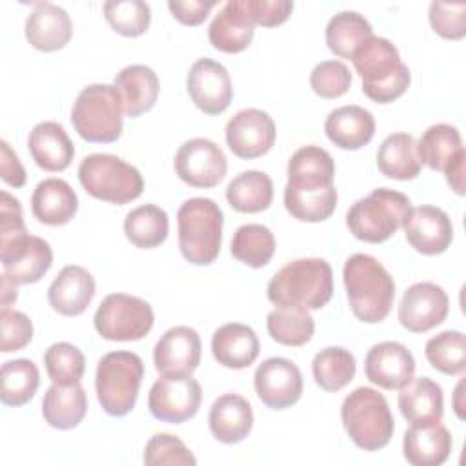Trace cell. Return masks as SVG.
Segmentation results:
<instances>
[{"label": "cell", "mask_w": 466, "mask_h": 466, "mask_svg": "<svg viewBox=\"0 0 466 466\" xmlns=\"http://www.w3.org/2000/svg\"><path fill=\"white\" fill-rule=\"evenodd\" d=\"M342 279L350 308L359 320L377 324L390 315L395 299V282L375 257L366 253L348 257Z\"/></svg>", "instance_id": "6da1fadb"}, {"label": "cell", "mask_w": 466, "mask_h": 466, "mask_svg": "<svg viewBox=\"0 0 466 466\" xmlns=\"http://www.w3.org/2000/svg\"><path fill=\"white\" fill-rule=\"evenodd\" d=\"M333 295V269L324 258H297L268 282V299L277 308L320 309Z\"/></svg>", "instance_id": "7a4b0ae2"}, {"label": "cell", "mask_w": 466, "mask_h": 466, "mask_svg": "<svg viewBox=\"0 0 466 466\" xmlns=\"http://www.w3.org/2000/svg\"><path fill=\"white\" fill-rule=\"evenodd\" d=\"M351 62L362 78L364 95L377 104L397 100L410 86V69L388 38L371 35L355 49Z\"/></svg>", "instance_id": "3957f363"}, {"label": "cell", "mask_w": 466, "mask_h": 466, "mask_svg": "<svg viewBox=\"0 0 466 466\" xmlns=\"http://www.w3.org/2000/svg\"><path fill=\"white\" fill-rule=\"evenodd\" d=\"M178 248L182 257L195 266L215 262L222 246L224 215L211 198L195 197L186 200L177 213Z\"/></svg>", "instance_id": "277c9868"}, {"label": "cell", "mask_w": 466, "mask_h": 466, "mask_svg": "<svg viewBox=\"0 0 466 466\" xmlns=\"http://www.w3.org/2000/svg\"><path fill=\"white\" fill-rule=\"evenodd\" d=\"M340 419L355 446L366 451L384 448L393 435L395 422L388 400L373 388H355L340 406Z\"/></svg>", "instance_id": "5b68a950"}, {"label": "cell", "mask_w": 466, "mask_h": 466, "mask_svg": "<svg viewBox=\"0 0 466 466\" xmlns=\"http://www.w3.org/2000/svg\"><path fill=\"white\" fill-rule=\"evenodd\" d=\"M122 98L115 86L91 84L78 93L71 111V124L84 140L111 144L122 135Z\"/></svg>", "instance_id": "8992f818"}, {"label": "cell", "mask_w": 466, "mask_h": 466, "mask_svg": "<svg viewBox=\"0 0 466 466\" xmlns=\"http://www.w3.org/2000/svg\"><path fill=\"white\" fill-rule=\"evenodd\" d=\"M410 209L411 202L404 193L377 187L348 209L346 226L355 238L379 244L402 226Z\"/></svg>", "instance_id": "52a82bcc"}, {"label": "cell", "mask_w": 466, "mask_h": 466, "mask_svg": "<svg viewBox=\"0 0 466 466\" xmlns=\"http://www.w3.org/2000/svg\"><path fill=\"white\" fill-rule=\"evenodd\" d=\"M144 362L133 351L106 353L96 366L95 388L102 410L111 417L127 415L137 402Z\"/></svg>", "instance_id": "ba28073f"}, {"label": "cell", "mask_w": 466, "mask_h": 466, "mask_svg": "<svg viewBox=\"0 0 466 466\" xmlns=\"http://www.w3.org/2000/svg\"><path fill=\"white\" fill-rule=\"evenodd\" d=\"M78 180L91 197L118 206L138 198L144 189L140 171L120 157L107 153L84 157L78 166Z\"/></svg>", "instance_id": "9c48e42d"}, {"label": "cell", "mask_w": 466, "mask_h": 466, "mask_svg": "<svg viewBox=\"0 0 466 466\" xmlns=\"http://www.w3.org/2000/svg\"><path fill=\"white\" fill-rule=\"evenodd\" d=\"M96 333L113 342H129L144 339L155 322L149 302L126 293L107 295L95 313Z\"/></svg>", "instance_id": "30bf717a"}, {"label": "cell", "mask_w": 466, "mask_h": 466, "mask_svg": "<svg viewBox=\"0 0 466 466\" xmlns=\"http://www.w3.org/2000/svg\"><path fill=\"white\" fill-rule=\"evenodd\" d=\"M202 400V388L191 375H162L153 382L147 395V408L157 420L180 424L197 415Z\"/></svg>", "instance_id": "8fae6325"}, {"label": "cell", "mask_w": 466, "mask_h": 466, "mask_svg": "<svg viewBox=\"0 0 466 466\" xmlns=\"http://www.w3.org/2000/svg\"><path fill=\"white\" fill-rule=\"evenodd\" d=\"M175 171L182 182L193 187H215L228 171L224 151L208 138L184 142L175 155Z\"/></svg>", "instance_id": "7c38bea8"}, {"label": "cell", "mask_w": 466, "mask_h": 466, "mask_svg": "<svg viewBox=\"0 0 466 466\" xmlns=\"http://www.w3.org/2000/svg\"><path fill=\"white\" fill-rule=\"evenodd\" d=\"M0 260L4 275L15 284H35L49 271L53 251L44 238L24 233L7 242H0Z\"/></svg>", "instance_id": "4fadbf2b"}, {"label": "cell", "mask_w": 466, "mask_h": 466, "mask_svg": "<svg viewBox=\"0 0 466 466\" xmlns=\"http://www.w3.org/2000/svg\"><path fill=\"white\" fill-rule=\"evenodd\" d=\"M275 137V122L262 109H242L226 124L228 147L233 151V155L244 160L266 155L273 147Z\"/></svg>", "instance_id": "5bb4252c"}, {"label": "cell", "mask_w": 466, "mask_h": 466, "mask_svg": "<svg viewBox=\"0 0 466 466\" xmlns=\"http://www.w3.org/2000/svg\"><path fill=\"white\" fill-rule=\"evenodd\" d=\"M257 397L271 410H286L302 395V373L284 357L266 359L253 377Z\"/></svg>", "instance_id": "9a60e30c"}, {"label": "cell", "mask_w": 466, "mask_h": 466, "mask_svg": "<svg viewBox=\"0 0 466 466\" xmlns=\"http://www.w3.org/2000/svg\"><path fill=\"white\" fill-rule=\"evenodd\" d=\"M450 309L446 291L435 282L411 284L399 304V322L411 333H424L439 326Z\"/></svg>", "instance_id": "2e32d148"}, {"label": "cell", "mask_w": 466, "mask_h": 466, "mask_svg": "<svg viewBox=\"0 0 466 466\" xmlns=\"http://www.w3.org/2000/svg\"><path fill=\"white\" fill-rule=\"evenodd\" d=\"M187 93L193 104L206 115H220L233 98V86L228 69L211 60H197L187 73Z\"/></svg>", "instance_id": "e0dca14e"}, {"label": "cell", "mask_w": 466, "mask_h": 466, "mask_svg": "<svg viewBox=\"0 0 466 466\" xmlns=\"http://www.w3.org/2000/svg\"><path fill=\"white\" fill-rule=\"evenodd\" d=\"M200 337L189 326L169 328L155 344L153 362L160 375L186 377L200 364Z\"/></svg>", "instance_id": "ac0fdd59"}, {"label": "cell", "mask_w": 466, "mask_h": 466, "mask_svg": "<svg viewBox=\"0 0 466 466\" xmlns=\"http://www.w3.org/2000/svg\"><path fill=\"white\" fill-rule=\"evenodd\" d=\"M364 373L366 379L379 388L400 390L413 379L415 359L400 342H379L366 353Z\"/></svg>", "instance_id": "d6986e66"}, {"label": "cell", "mask_w": 466, "mask_h": 466, "mask_svg": "<svg viewBox=\"0 0 466 466\" xmlns=\"http://www.w3.org/2000/svg\"><path fill=\"white\" fill-rule=\"evenodd\" d=\"M402 228L410 246L422 255L444 253L453 240V226L448 213L435 206L411 208Z\"/></svg>", "instance_id": "ffe728a7"}, {"label": "cell", "mask_w": 466, "mask_h": 466, "mask_svg": "<svg viewBox=\"0 0 466 466\" xmlns=\"http://www.w3.org/2000/svg\"><path fill=\"white\" fill-rule=\"evenodd\" d=\"M73 36V24L66 9L51 2H36L25 18L27 42L44 53L62 49Z\"/></svg>", "instance_id": "44dd1931"}, {"label": "cell", "mask_w": 466, "mask_h": 466, "mask_svg": "<svg viewBox=\"0 0 466 466\" xmlns=\"http://www.w3.org/2000/svg\"><path fill=\"white\" fill-rule=\"evenodd\" d=\"M95 297V279L91 273L76 264L60 269L47 289L51 308L66 317L82 315Z\"/></svg>", "instance_id": "7402d4cb"}, {"label": "cell", "mask_w": 466, "mask_h": 466, "mask_svg": "<svg viewBox=\"0 0 466 466\" xmlns=\"http://www.w3.org/2000/svg\"><path fill=\"white\" fill-rule=\"evenodd\" d=\"M335 162L331 155L319 146L297 149L288 162L286 187L295 191H322L333 186Z\"/></svg>", "instance_id": "603a6c76"}, {"label": "cell", "mask_w": 466, "mask_h": 466, "mask_svg": "<svg viewBox=\"0 0 466 466\" xmlns=\"http://www.w3.org/2000/svg\"><path fill=\"white\" fill-rule=\"evenodd\" d=\"M255 24L251 22L244 0H229L215 15L209 24L208 36L215 49L222 53H240L244 51L255 33Z\"/></svg>", "instance_id": "cb8c5ba5"}, {"label": "cell", "mask_w": 466, "mask_h": 466, "mask_svg": "<svg viewBox=\"0 0 466 466\" xmlns=\"http://www.w3.org/2000/svg\"><path fill=\"white\" fill-rule=\"evenodd\" d=\"M211 435L224 444H237L244 441L253 428L251 404L237 393L220 395L209 410Z\"/></svg>", "instance_id": "d4e9b609"}, {"label": "cell", "mask_w": 466, "mask_h": 466, "mask_svg": "<svg viewBox=\"0 0 466 466\" xmlns=\"http://www.w3.org/2000/svg\"><path fill=\"white\" fill-rule=\"evenodd\" d=\"M27 146L35 164L44 171H64L75 157L73 142L64 126L51 120L40 122L33 127Z\"/></svg>", "instance_id": "484cf974"}, {"label": "cell", "mask_w": 466, "mask_h": 466, "mask_svg": "<svg viewBox=\"0 0 466 466\" xmlns=\"http://www.w3.org/2000/svg\"><path fill=\"white\" fill-rule=\"evenodd\" d=\"M211 351L215 360L224 368L242 370L257 360L260 344L253 328L240 322H229L213 333Z\"/></svg>", "instance_id": "4316f807"}, {"label": "cell", "mask_w": 466, "mask_h": 466, "mask_svg": "<svg viewBox=\"0 0 466 466\" xmlns=\"http://www.w3.org/2000/svg\"><path fill=\"white\" fill-rule=\"evenodd\" d=\"M451 435L441 424H411L402 441L404 459L413 466H439L451 451Z\"/></svg>", "instance_id": "83f0119b"}, {"label": "cell", "mask_w": 466, "mask_h": 466, "mask_svg": "<svg viewBox=\"0 0 466 466\" xmlns=\"http://www.w3.org/2000/svg\"><path fill=\"white\" fill-rule=\"evenodd\" d=\"M324 131L337 147L355 151L373 138L375 118L360 106H342L328 115Z\"/></svg>", "instance_id": "f1b7e54d"}, {"label": "cell", "mask_w": 466, "mask_h": 466, "mask_svg": "<svg viewBox=\"0 0 466 466\" xmlns=\"http://www.w3.org/2000/svg\"><path fill=\"white\" fill-rule=\"evenodd\" d=\"M113 86L118 89L124 113L129 118H137L147 113L155 106L160 91L157 73L149 66L142 64H133L120 69Z\"/></svg>", "instance_id": "f546056e"}, {"label": "cell", "mask_w": 466, "mask_h": 466, "mask_svg": "<svg viewBox=\"0 0 466 466\" xmlns=\"http://www.w3.org/2000/svg\"><path fill=\"white\" fill-rule=\"evenodd\" d=\"M397 402L402 417L411 424H433L442 419V388L430 377H417L406 382Z\"/></svg>", "instance_id": "4dcf8cb0"}, {"label": "cell", "mask_w": 466, "mask_h": 466, "mask_svg": "<svg viewBox=\"0 0 466 466\" xmlns=\"http://www.w3.org/2000/svg\"><path fill=\"white\" fill-rule=\"evenodd\" d=\"M76 209V193L62 178H46L33 191L31 211L42 224L64 226L75 217Z\"/></svg>", "instance_id": "1f68e13d"}, {"label": "cell", "mask_w": 466, "mask_h": 466, "mask_svg": "<svg viewBox=\"0 0 466 466\" xmlns=\"http://www.w3.org/2000/svg\"><path fill=\"white\" fill-rule=\"evenodd\" d=\"M87 411V395L80 382L55 384L42 400L44 420L56 430H71L82 422Z\"/></svg>", "instance_id": "d6a6232c"}, {"label": "cell", "mask_w": 466, "mask_h": 466, "mask_svg": "<svg viewBox=\"0 0 466 466\" xmlns=\"http://www.w3.org/2000/svg\"><path fill=\"white\" fill-rule=\"evenodd\" d=\"M377 167L384 177L393 180L415 178L422 167L415 138L408 133L388 135L379 146Z\"/></svg>", "instance_id": "836d02e7"}, {"label": "cell", "mask_w": 466, "mask_h": 466, "mask_svg": "<svg viewBox=\"0 0 466 466\" xmlns=\"http://www.w3.org/2000/svg\"><path fill=\"white\" fill-rule=\"evenodd\" d=\"M226 198L235 211L260 213L268 209L273 200V182L262 171H244L228 184Z\"/></svg>", "instance_id": "e575fe53"}, {"label": "cell", "mask_w": 466, "mask_h": 466, "mask_svg": "<svg viewBox=\"0 0 466 466\" xmlns=\"http://www.w3.org/2000/svg\"><path fill=\"white\" fill-rule=\"evenodd\" d=\"M167 213L155 204H144L131 209L124 220V233L127 240L142 249L160 246L167 238Z\"/></svg>", "instance_id": "d590c367"}, {"label": "cell", "mask_w": 466, "mask_h": 466, "mask_svg": "<svg viewBox=\"0 0 466 466\" xmlns=\"http://www.w3.org/2000/svg\"><path fill=\"white\" fill-rule=\"evenodd\" d=\"M371 35V24L357 11H340L326 25V44L340 58L351 60L355 49Z\"/></svg>", "instance_id": "8d00e7d4"}, {"label": "cell", "mask_w": 466, "mask_h": 466, "mask_svg": "<svg viewBox=\"0 0 466 466\" xmlns=\"http://www.w3.org/2000/svg\"><path fill=\"white\" fill-rule=\"evenodd\" d=\"M462 138L457 127L450 124L430 126L417 142V153L422 164L433 171H444V167L462 151Z\"/></svg>", "instance_id": "74e56055"}, {"label": "cell", "mask_w": 466, "mask_h": 466, "mask_svg": "<svg viewBox=\"0 0 466 466\" xmlns=\"http://www.w3.org/2000/svg\"><path fill=\"white\" fill-rule=\"evenodd\" d=\"M311 371L315 382L324 391H339L353 380L357 364L350 350L340 346H329L315 355L311 362Z\"/></svg>", "instance_id": "f35d334b"}, {"label": "cell", "mask_w": 466, "mask_h": 466, "mask_svg": "<svg viewBox=\"0 0 466 466\" xmlns=\"http://www.w3.org/2000/svg\"><path fill=\"white\" fill-rule=\"evenodd\" d=\"M273 253L275 237L271 229L262 224H244L231 238V255L249 268L266 266Z\"/></svg>", "instance_id": "ab89813d"}, {"label": "cell", "mask_w": 466, "mask_h": 466, "mask_svg": "<svg viewBox=\"0 0 466 466\" xmlns=\"http://www.w3.org/2000/svg\"><path fill=\"white\" fill-rule=\"evenodd\" d=\"M40 384V373L33 360L15 359L2 366L0 399L5 406H22L29 402Z\"/></svg>", "instance_id": "60d3db41"}, {"label": "cell", "mask_w": 466, "mask_h": 466, "mask_svg": "<svg viewBox=\"0 0 466 466\" xmlns=\"http://www.w3.org/2000/svg\"><path fill=\"white\" fill-rule=\"evenodd\" d=\"M266 324L271 339L284 346H304L315 331L313 317L300 308H275Z\"/></svg>", "instance_id": "b9f144b4"}, {"label": "cell", "mask_w": 466, "mask_h": 466, "mask_svg": "<svg viewBox=\"0 0 466 466\" xmlns=\"http://www.w3.org/2000/svg\"><path fill=\"white\" fill-rule=\"evenodd\" d=\"M428 362L444 375H459L466 368V337L462 331L448 329L426 342Z\"/></svg>", "instance_id": "7bdbcfd3"}, {"label": "cell", "mask_w": 466, "mask_h": 466, "mask_svg": "<svg viewBox=\"0 0 466 466\" xmlns=\"http://www.w3.org/2000/svg\"><path fill=\"white\" fill-rule=\"evenodd\" d=\"M284 206L288 213L302 222H322L337 208L335 186L322 191H295L284 187Z\"/></svg>", "instance_id": "ee69618b"}, {"label": "cell", "mask_w": 466, "mask_h": 466, "mask_svg": "<svg viewBox=\"0 0 466 466\" xmlns=\"http://www.w3.org/2000/svg\"><path fill=\"white\" fill-rule=\"evenodd\" d=\"M104 16L115 33L140 36L151 22V9L142 0H109L104 4Z\"/></svg>", "instance_id": "f6af8a7d"}, {"label": "cell", "mask_w": 466, "mask_h": 466, "mask_svg": "<svg viewBox=\"0 0 466 466\" xmlns=\"http://www.w3.org/2000/svg\"><path fill=\"white\" fill-rule=\"evenodd\" d=\"M44 364L55 384L80 382L86 371L84 353L69 342H55L44 353Z\"/></svg>", "instance_id": "bcb514c9"}, {"label": "cell", "mask_w": 466, "mask_h": 466, "mask_svg": "<svg viewBox=\"0 0 466 466\" xmlns=\"http://www.w3.org/2000/svg\"><path fill=\"white\" fill-rule=\"evenodd\" d=\"M144 462L147 466H193L197 464V459L178 437L169 433H157L146 444Z\"/></svg>", "instance_id": "7dc6e473"}, {"label": "cell", "mask_w": 466, "mask_h": 466, "mask_svg": "<svg viewBox=\"0 0 466 466\" xmlns=\"http://www.w3.org/2000/svg\"><path fill=\"white\" fill-rule=\"evenodd\" d=\"M309 86L320 98H339L351 86L350 67L340 60H324L313 67Z\"/></svg>", "instance_id": "c3c4849f"}, {"label": "cell", "mask_w": 466, "mask_h": 466, "mask_svg": "<svg viewBox=\"0 0 466 466\" xmlns=\"http://www.w3.org/2000/svg\"><path fill=\"white\" fill-rule=\"evenodd\" d=\"M430 24L437 35L448 40H459L466 35L464 2H431Z\"/></svg>", "instance_id": "681fc988"}, {"label": "cell", "mask_w": 466, "mask_h": 466, "mask_svg": "<svg viewBox=\"0 0 466 466\" xmlns=\"http://www.w3.org/2000/svg\"><path fill=\"white\" fill-rule=\"evenodd\" d=\"M2 326V351L11 353L25 348L33 339V322L31 319L16 309L2 308L0 311Z\"/></svg>", "instance_id": "f907efd6"}, {"label": "cell", "mask_w": 466, "mask_h": 466, "mask_svg": "<svg viewBox=\"0 0 466 466\" xmlns=\"http://www.w3.org/2000/svg\"><path fill=\"white\" fill-rule=\"evenodd\" d=\"M246 11L255 25L275 27L288 20L293 11L289 0H244Z\"/></svg>", "instance_id": "816d5d0a"}, {"label": "cell", "mask_w": 466, "mask_h": 466, "mask_svg": "<svg viewBox=\"0 0 466 466\" xmlns=\"http://www.w3.org/2000/svg\"><path fill=\"white\" fill-rule=\"evenodd\" d=\"M27 233L24 226L20 202L7 191L0 193V242H7L15 237Z\"/></svg>", "instance_id": "f5cc1de1"}, {"label": "cell", "mask_w": 466, "mask_h": 466, "mask_svg": "<svg viewBox=\"0 0 466 466\" xmlns=\"http://www.w3.org/2000/svg\"><path fill=\"white\" fill-rule=\"evenodd\" d=\"M215 5H217L215 0H211V2H204V0H186V2L169 0L167 2V7H169L171 15L184 25L202 24Z\"/></svg>", "instance_id": "db71d44e"}, {"label": "cell", "mask_w": 466, "mask_h": 466, "mask_svg": "<svg viewBox=\"0 0 466 466\" xmlns=\"http://www.w3.org/2000/svg\"><path fill=\"white\" fill-rule=\"evenodd\" d=\"M0 177L13 187H22L25 184V169L5 140L0 142Z\"/></svg>", "instance_id": "11a10c76"}, {"label": "cell", "mask_w": 466, "mask_h": 466, "mask_svg": "<svg viewBox=\"0 0 466 466\" xmlns=\"http://www.w3.org/2000/svg\"><path fill=\"white\" fill-rule=\"evenodd\" d=\"M464 160H466V151L462 149V151L444 167L446 182H448V186H450L457 195H464Z\"/></svg>", "instance_id": "9f6ffc18"}, {"label": "cell", "mask_w": 466, "mask_h": 466, "mask_svg": "<svg viewBox=\"0 0 466 466\" xmlns=\"http://www.w3.org/2000/svg\"><path fill=\"white\" fill-rule=\"evenodd\" d=\"M16 286L9 277L2 275V308H9L16 300Z\"/></svg>", "instance_id": "6f0895ef"}, {"label": "cell", "mask_w": 466, "mask_h": 466, "mask_svg": "<svg viewBox=\"0 0 466 466\" xmlns=\"http://www.w3.org/2000/svg\"><path fill=\"white\" fill-rule=\"evenodd\" d=\"M462 386H464V380L461 379L457 388H455V393H453V408H455V413H457L459 419H464V411H462V408H464V404H462Z\"/></svg>", "instance_id": "680465c9"}]
</instances>
